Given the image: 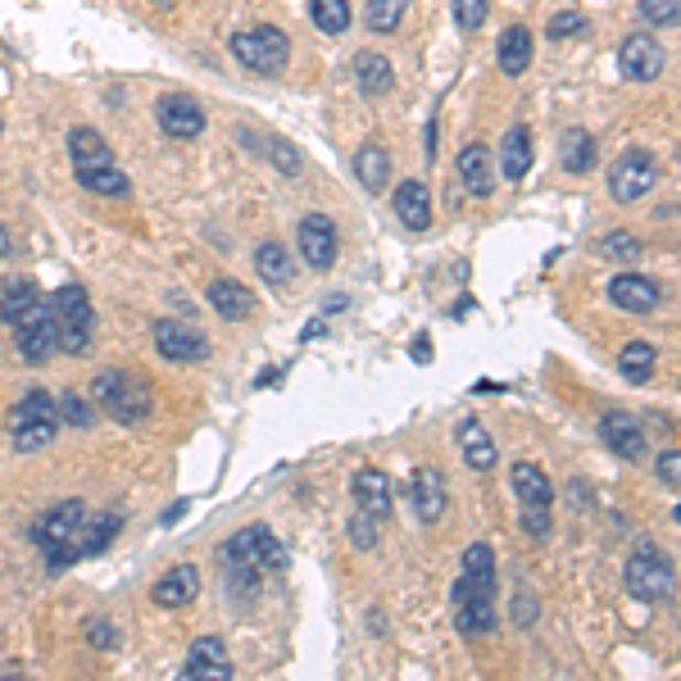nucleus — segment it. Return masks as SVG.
Segmentation results:
<instances>
[{
	"instance_id": "obj_44",
	"label": "nucleus",
	"mask_w": 681,
	"mask_h": 681,
	"mask_svg": "<svg viewBox=\"0 0 681 681\" xmlns=\"http://www.w3.org/2000/svg\"><path fill=\"white\" fill-rule=\"evenodd\" d=\"M586 32V14L582 10H559V14H550V23H545V36L550 42H573V36H582Z\"/></svg>"
},
{
	"instance_id": "obj_8",
	"label": "nucleus",
	"mask_w": 681,
	"mask_h": 681,
	"mask_svg": "<svg viewBox=\"0 0 681 681\" xmlns=\"http://www.w3.org/2000/svg\"><path fill=\"white\" fill-rule=\"evenodd\" d=\"M14 340H19V355L28 368H42L55 350H60V327H55V310L51 300H36L32 310H23L14 323Z\"/></svg>"
},
{
	"instance_id": "obj_47",
	"label": "nucleus",
	"mask_w": 681,
	"mask_h": 681,
	"mask_svg": "<svg viewBox=\"0 0 681 681\" xmlns=\"http://www.w3.org/2000/svg\"><path fill=\"white\" fill-rule=\"evenodd\" d=\"M87 640H91L96 650H114V646H119V631H114L105 618H91L87 623Z\"/></svg>"
},
{
	"instance_id": "obj_34",
	"label": "nucleus",
	"mask_w": 681,
	"mask_h": 681,
	"mask_svg": "<svg viewBox=\"0 0 681 681\" xmlns=\"http://www.w3.org/2000/svg\"><path fill=\"white\" fill-rule=\"evenodd\" d=\"M454 627L464 636H490L496 631V595H477V599L454 604Z\"/></svg>"
},
{
	"instance_id": "obj_5",
	"label": "nucleus",
	"mask_w": 681,
	"mask_h": 681,
	"mask_svg": "<svg viewBox=\"0 0 681 681\" xmlns=\"http://www.w3.org/2000/svg\"><path fill=\"white\" fill-rule=\"evenodd\" d=\"M91 396H96V404L109 413L114 423H128V428L145 423V413H150V387L141 382L137 372H119V368L96 372Z\"/></svg>"
},
{
	"instance_id": "obj_15",
	"label": "nucleus",
	"mask_w": 681,
	"mask_h": 681,
	"mask_svg": "<svg viewBox=\"0 0 681 681\" xmlns=\"http://www.w3.org/2000/svg\"><path fill=\"white\" fill-rule=\"evenodd\" d=\"M155 119H160V128L169 132V137H177V141H192V137H201L205 132V109H201V100H192V96H182V91H173V96H164L160 105H155Z\"/></svg>"
},
{
	"instance_id": "obj_52",
	"label": "nucleus",
	"mask_w": 681,
	"mask_h": 681,
	"mask_svg": "<svg viewBox=\"0 0 681 681\" xmlns=\"http://www.w3.org/2000/svg\"><path fill=\"white\" fill-rule=\"evenodd\" d=\"M0 132H6V123H0Z\"/></svg>"
},
{
	"instance_id": "obj_29",
	"label": "nucleus",
	"mask_w": 681,
	"mask_h": 681,
	"mask_svg": "<svg viewBox=\"0 0 681 681\" xmlns=\"http://www.w3.org/2000/svg\"><path fill=\"white\" fill-rule=\"evenodd\" d=\"M532 160H537V145H532V132H527L522 123L518 128H509L505 132V145H500V173H505V182H522L527 173H532Z\"/></svg>"
},
{
	"instance_id": "obj_26",
	"label": "nucleus",
	"mask_w": 681,
	"mask_h": 681,
	"mask_svg": "<svg viewBox=\"0 0 681 681\" xmlns=\"http://www.w3.org/2000/svg\"><path fill=\"white\" fill-rule=\"evenodd\" d=\"M123 532V514H100V518H83L78 522V532H73V559H91V554H100L114 537Z\"/></svg>"
},
{
	"instance_id": "obj_48",
	"label": "nucleus",
	"mask_w": 681,
	"mask_h": 681,
	"mask_svg": "<svg viewBox=\"0 0 681 681\" xmlns=\"http://www.w3.org/2000/svg\"><path fill=\"white\" fill-rule=\"evenodd\" d=\"M677 460H681L677 450H663V454H659V477L668 482V490H677V486H681V464H677Z\"/></svg>"
},
{
	"instance_id": "obj_45",
	"label": "nucleus",
	"mask_w": 681,
	"mask_h": 681,
	"mask_svg": "<svg viewBox=\"0 0 681 681\" xmlns=\"http://www.w3.org/2000/svg\"><path fill=\"white\" fill-rule=\"evenodd\" d=\"M346 532H350V545H355V550H372V545H377V518L364 514V509H355Z\"/></svg>"
},
{
	"instance_id": "obj_7",
	"label": "nucleus",
	"mask_w": 681,
	"mask_h": 681,
	"mask_svg": "<svg viewBox=\"0 0 681 681\" xmlns=\"http://www.w3.org/2000/svg\"><path fill=\"white\" fill-rule=\"evenodd\" d=\"M51 310H55V327H60V350L64 355H87L91 350V332H96L91 295L78 282H64L51 295Z\"/></svg>"
},
{
	"instance_id": "obj_25",
	"label": "nucleus",
	"mask_w": 681,
	"mask_h": 681,
	"mask_svg": "<svg viewBox=\"0 0 681 681\" xmlns=\"http://www.w3.org/2000/svg\"><path fill=\"white\" fill-rule=\"evenodd\" d=\"M532 60H537L532 32H527L522 23L505 28V32H500V42H496V64H500V73H505V78H522V73L532 68Z\"/></svg>"
},
{
	"instance_id": "obj_9",
	"label": "nucleus",
	"mask_w": 681,
	"mask_h": 681,
	"mask_svg": "<svg viewBox=\"0 0 681 681\" xmlns=\"http://www.w3.org/2000/svg\"><path fill=\"white\" fill-rule=\"evenodd\" d=\"M659 182V160L650 150H623L609 169V196L618 205H636L640 196H650Z\"/></svg>"
},
{
	"instance_id": "obj_12",
	"label": "nucleus",
	"mask_w": 681,
	"mask_h": 681,
	"mask_svg": "<svg viewBox=\"0 0 681 681\" xmlns=\"http://www.w3.org/2000/svg\"><path fill=\"white\" fill-rule=\"evenodd\" d=\"M295 241H300V259L310 263V269L327 273L336 263V250H340V237H336V223L327 214H305L295 227Z\"/></svg>"
},
{
	"instance_id": "obj_49",
	"label": "nucleus",
	"mask_w": 681,
	"mask_h": 681,
	"mask_svg": "<svg viewBox=\"0 0 681 681\" xmlns=\"http://www.w3.org/2000/svg\"><path fill=\"white\" fill-rule=\"evenodd\" d=\"M413 359H419V364H432V340H428V336L413 340Z\"/></svg>"
},
{
	"instance_id": "obj_23",
	"label": "nucleus",
	"mask_w": 681,
	"mask_h": 681,
	"mask_svg": "<svg viewBox=\"0 0 681 681\" xmlns=\"http://www.w3.org/2000/svg\"><path fill=\"white\" fill-rule=\"evenodd\" d=\"M350 496H355V509H364L382 522L391 514V477L382 468H359L350 477Z\"/></svg>"
},
{
	"instance_id": "obj_6",
	"label": "nucleus",
	"mask_w": 681,
	"mask_h": 681,
	"mask_svg": "<svg viewBox=\"0 0 681 681\" xmlns=\"http://www.w3.org/2000/svg\"><path fill=\"white\" fill-rule=\"evenodd\" d=\"M60 432V404L51 391H28L14 409H10V436H14V450L19 454H32V450H46Z\"/></svg>"
},
{
	"instance_id": "obj_4",
	"label": "nucleus",
	"mask_w": 681,
	"mask_h": 681,
	"mask_svg": "<svg viewBox=\"0 0 681 681\" xmlns=\"http://www.w3.org/2000/svg\"><path fill=\"white\" fill-rule=\"evenodd\" d=\"M233 55L241 68L259 73V78H278L291 64V36L273 23H259V28H241L233 32Z\"/></svg>"
},
{
	"instance_id": "obj_18",
	"label": "nucleus",
	"mask_w": 681,
	"mask_h": 681,
	"mask_svg": "<svg viewBox=\"0 0 681 681\" xmlns=\"http://www.w3.org/2000/svg\"><path fill=\"white\" fill-rule=\"evenodd\" d=\"M241 145L246 150H255L259 160H269L282 177H300L305 173V155H300V145H291L287 137H278V132H250V128H241Z\"/></svg>"
},
{
	"instance_id": "obj_20",
	"label": "nucleus",
	"mask_w": 681,
	"mask_h": 681,
	"mask_svg": "<svg viewBox=\"0 0 681 681\" xmlns=\"http://www.w3.org/2000/svg\"><path fill=\"white\" fill-rule=\"evenodd\" d=\"M599 441L609 445L618 460H627V464H636L640 454H646V428H640L631 413H604V419H599Z\"/></svg>"
},
{
	"instance_id": "obj_38",
	"label": "nucleus",
	"mask_w": 681,
	"mask_h": 681,
	"mask_svg": "<svg viewBox=\"0 0 681 681\" xmlns=\"http://www.w3.org/2000/svg\"><path fill=\"white\" fill-rule=\"evenodd\" d=\"M36 300H42V291H36V282L32 278H10L6 287H0V318L6 323H14L23 310H32Z\"/></svg>"
},
{
	"instance_id": "obj_36",
	"label": "nucleus",
	"mask_w": 681,
	"mask_h": 681,
	"mask_svg": "<svg viewBox=\"0 0 681 681\" xmlns=\"http://www.w3.org/2000/svg\"><path fill=\"white\" fill-rule=\"evenodd\" d=\"M255 269H259L263 282L278 287V291H287L291 278H295V263H291V255H287L278 241H263V246L255 250Z\"/></svg>"
},
{
	"instance_id": "obj_30",
	"label": "nucleus",
	"mask_w": 681,
	"mask_h": 681,
	"mask_svg": "<svg viewBox=\"0 0 681 681\" xmlns=\"http://www.w3.org/2000/svg\"><path fill=\"white\" fill-rule=\"evenodd\" d=\"M595 160H599L595 137L586 128H563V137H559V164H563V173L582 177V173L595 169Z\"/></svg>"
},
{
	"instance_id": "obj_14",
	"label": "nucleus",
	"mask_w": 681,
	"mask_h": 681,
	"mask_svg": "<svg viewBox=\"0 0 681 681\" xmlns=\"http://www.w3.org/2000/svg\"><path fill=\"white\" fill-rule=\"evenodd\" d=\"M609 300L631 318H650L659 310V300H663V287L655 278H646V273H627L623 269L618 278H609Z\"/></svg>"
},
{
	"instance_id": "obj_32",
	"label": "nucleus",
	"mask_w": 681,
	"mask_h": 681,
	"mask_svg": "<svg viewBox=\"0 0 681 681\" xmlns=\"http://www.w3.org/2000/svg\"><path fill=\"white\" fill-rule=\"evenodd\" d=\"M355 177L364 192H387V182H391V150L387 145H359L355 150Z\"/></svg>"
},
{
	"instance_id": "obj_16",
	"label": "nucleus",
	"mask_w": 681,
	"mask_h": 681,
	"mask_svg": "<svg viewBox=\"0 0 681 681\" xmlns=\"http://www.w3.org/2000/svg\"><path fill=\"white\" fill-rule=\"evenodd\" d=\"M409 496H413V514H419V522H423V527H436V522L445 518L450 486H445V477H441L432 464H423L419 473H413V482H409Z\"/></svg>"
},
{
	"instance_id": "obj_28",
	"label": "nucleus",
	"mask_w": 681,
	"mask_h": 681,
	"mask_svg": "<svg viewBox=\"0 0 681 681\" xmlns=\"http://www.w3.org/2000/svg\"><path fill=\"white\" fill-rule=\"evenodd\" d=\"M509 486H514V496H518V509H550L554 505V482L537 464H514Z\"/></svg>"
},
{
	"instance_id": "obj_50",
	"label": "nucleus",
	"mask_w": 681,
	"mask_h": 681,
	"mask_svg": "<svg viewBox=\"0 0 681 681\" xmlns=\"http://www.w3.org/2000/svg\"><path fill=\"white\" fill-rule=\"evenodd\" d=\"M10 255H14V241H10L6 227H0V259H10Z\"/></svg>"
},
{
	"instance_id": "obj_31",
	"label": "nucleus",
	"mask_w": 681,
	"mask_h": 681,
	"mask_svg": "<svg viewBox=\"0 0 681 681\" xmlns=\"http://www.w3.org/2000/svg\"><path fill=\"white\" fill-rule=\"evenodd\" d=\"M460 450H464V464L477 468V473H490V468H496V460H500L496 441H490V432L477 419H464L460 423Z\"/></svg>"
},
{
	"instance_id": "obj_21",
	"label": "nucleus",
	"mask_w": 681,
	"mask_h": 681,
	"mask_svg": "<svg viewBox=\"0 0 681 681\" xmlns=\"http://www.w3.org/2000/svg\"><path fill=\"white\" fill-rule=\"evenodd\" d=\"M182 677H192V681H227V677H233L227 646L218 636H201L192 646V655H186V663H182Z\"/></svg>"
},
{
	"instance_id": "obj_11",
	"label": "nucleus",
	"mask_w": 681,
	"mask_h": 681,
	"mask_svg": "<svg viewBox=\"0 0 681 681\" xmlns=\"http://www.w3.org/2000/svg\"><path fill=\"white\" fill-rule=\"evenodd\" d=\"M155 350L169 364H201V359H209V336L196 332L192 323H182V318H160L155 323Z\"/></svg>"
},
{
	"instance_id": "obj_27",
	"label": "nucleus",
	"mask_w": 681,
	"mask_h": 681,
	"mask_svg": "<svg viewBox=\"0 0 681 681\" xmlns=\"http://www.w3.org/2000/svg\"><path fill=\"white\" fill-rule=\"evenodd\" d=\"M355 83L368 100H382L396 91V68L387 55H377V51H359L355 55Z\"/></svg>"
},
{
	"instance_id": "obj_19",
	"label": "nucleus",
	"mask_w": 681,
	"mask_h": 681,
	"mask_svg": "<svg viewBox=\"0 0 681 681\" xmlns=\"http://www.w3.org/2000/svg\"><path fill=\"white\" fill-rule=\"evenodd\" d=\"M196 595H201V568L196 563H177L150 586V599H155L160 609H186V604H196Z\"/></svg>"
},
{
	"instance_id": "obj_37",
	"label": "nucleus",
	"mask_w": 681,
	"mask_h": 681,
	"mask_svg": "<svg viewBox=\"0 0 681 681\" xmlns=\"http://www.w3.org/2000/svg\"><path fill=\"white\" fill-rule=\"evenodd\" d=\"M655 359H659V350L650 346V340H627L623 355H618V368L627 372V382L646 387V382H650V372H655Z\"/></svg>"
},
{
	"instance_id": "obj_22",
	"label": "nucleus",
	"mask_w": 681,
	"mask_h": 681,
	"mask_svg": "<svg viewBox=\"0 0 681 681\" xmlns=\"http://www.w3.org/2000/svg\"><path fill=\"white\" fill-rule=\"evenodd\" d=\"M391 205H396V218L409 227V233H428V227H432V192H428L423 177L400 182Z\"/></svg>"
},
{
	"instance_id": "obj_41",
	"label": "nucleus",
	"mask_w": 681,
	"mask_h": 681,
	"mask_svg": "<svg viewBox=\"0 0 681 681\" xmlns=\"http://www.w3.org/2000/svg\"><path fill=\"white\" fill-rule=\"evenodd\" d=\"M595 255L614 259V263H631V259H640V241L631 233H609L604 241H595Z\"/></svg>"
},
{
	"instance_id": "obj_35",
	"label": "nucleus",
	"mask_w": 681,
	"mask_h": 681,
	"mask_svg": "<svg viewBox=\"0 0 681 681\" xmlns=\"http://www.w3.org/2000/svg\"><path fill=\"white\" fill-rule=\"evenodd\" d=\"M73 177H78V186H87V192H96V196H128L132 192V182L119 169V160L96 164V169H73Z\"/></svg>"
},
{
	"instance_id": "obj_42",
	"label": "nucleus",
	"mask_w": 681,
	"mask_h": 681,
	"mask_svg": "<svg viewBox=\"0 0 681 681\" xmlns=\"http://www.w3.org/2000/svg\"><path fill=\"white\" fill-rule=\"evenodd\" d=\"M55 404H60V423H68V428H91V423H96L91 400H83L78 391H64Z\"/></svg>"
},
{
	"instance_id": "obj_51",
	"label": "nucleus",
	"mask_w": 681,
	"mask_h": 681,
	"mask_svg": "<svg viewBox=\"0 0 681 681\" xmlns=\"http://www.w3.org/2000/svg\"><path fill=\"white\" fill-rule=\"evenodd\" d=\"M186 509H192V505H186V500H182V505H173V509H169V514H164V522H177V518H182V514H186Z\"/></svg>"
},
{
	"instance_id": "obj_40",
	"label": "nucleus",
	"mask_w": 681,
	"mask_h": 681,
	"mask_svg": "<svg viewBox=\"0 0 681 681\" xmlns=\"http://www.w3.org/2000/svg\"><path fill=\"white\" fill-rule=\"evenodd\" d=\"M310 19L318 32L340 36L350 28V0H310Z\"/></svg>"
},
{
	"instance_id": "obj_13",
	"label": "nucleus",
	"mask_w": 681,
	"mask_h": 681,
	"mask_svg": "<svg viewBox=\"0 0 681 681\" xmlns=\"http://www.w3.org/2000/svg\"><path fill=\"white\" fill-rule=\"evenodd\" d=\"M663 68H668V55H663V46L650 32H631L618 46V73L627 83H655Z\"/></svg>"
},
{
	"instance_id": "obj_2",
	"label": "nucleus",
	"mask_w": 681,
	"mask_h": 681,
	"mask_svg": "<svg viewBox=\"0 0 681 681\" xmlns=\"http://www.w3.org/2000/svg\"><path fill=\"white\" fill-rule=\"evenodd\" d=\"M623 582H627V595L640 599V604H672L677 595V568L672 559L655 545V541H640L623 568Z\"/></svg>"
},
{
	"instance_id": "obj_3",
	"label": "nucleus",
	"mask_w": 681,
	"mask_h": 681,
	"mask_svg": "<svg viewBox=\"0 0 681 681\" xmlns=\"http://www.w3.org/2000/svg\"><path fill=\"white\" fill-rule=\"evenodd\" d=\"M87 518V505L83 500H64L55 509H46L42 518L32 522V545L42 550L51 573H64L78 559H73V532H78V522Z\"/></svg>"
},
{
	"instance_id": "obj_1",
	"label": "nucleus",
	"mask_w": 681,
	"mask_h": 681,
	"mask_svg": "<svg viewBox=\"0 0 681 681\" xmlns=\"http://www.w3.org/2000/svg\"><path fill=\"white\" fill-rule=\"evenodd\" d=\"M218 559L227 563V573H233V577L259 582L263 573H282V568H287V545L263 522H255V527H241L233 541H223Z\"/></svg>"
},
{
	"instance_id": "obj_10",
	"label": "nucleus",
	"mask_w": 681,
	"mask_h": 681,
	"mask_svg": "<svg viewBox=\"0 0 681 681\" xmlns=\"http://www.w3.org/2000/svg\"><path fill=\"white\" fill-rule=\"evenodd\" d=\"M477 595H496V550L486 541H473L464 550V563H460V577L450 586V604H464V599H477Z\"/></svg>"
},
{
	"instance_id": "obj_24",
	"label": "nucleus",
	"mask_w": 681,
	"mask_h": 681,
	"mask_svg": "<svg viewBox=\"0 0 681 681\" xmlns=\"http://www.w3.org/2000/svg\"><path fill=\"white\" fill-rule=\"evenodd\" d=\"M205 300L214 305V314L227 318V323H246L255 314V291L241 287V282H233V278H214L209 291H205Z\"/></svg>"
},
{
	"instance_id": "obj_17",
	"label": "nucleus",
	"mask_w": 681,
	"mask_h": 681,
	"mask_svg": "<svg viewBox=\"0 0 681 681\" xmlns=\"http://www.w3.org/2000/svg\"><path fill=\"white\" fill-rule=\"evenodd\" d=\"M454 169H460V182H464V192L486 201L490 192H496V155L482 145V141H468L460 150V160H454Z\"/></svg>"
},
{
	"instance_id": "obj_43",
	"label": "nucleus",
	"mask_w": 681,
	"mask_h": 681,
	"mask_svg": "<svg viewBox=\"0 0 681 681\" xmlns=\"http://www.w3.org/2000/svg\"><path fill=\"white\" fill-rule=\"evenodd\" d=\"M640 23L650 28H677L681 23V0H640Z\"/></svg>"
},
{
	"instance_id": "obj_39",
	"label": "nucleus",
	"mask_w": 681,
	"mask_h": 681,
	"mask_svg": "<svg viewBox=\"0 0 681 681\" xmlns=\"http://www.w3.org/2000/svg\"><path fill=\"white\" fill-rule=\"evenodd\" d=\"M404 14H409V0H368V6H364V28L391 36V32H400Z\"/></svg>"
},
{
	"instance_id": "obj_33",
	"label": "nucleus",
	"mask_w": 681,
	"mask_h": 681,
	"mask_svg": "<svg viewBox=\"0 0 681 681\" xmlns=\"http://www.w3.org/2000/svg\"><path fill=\"white\" fill-rule=\"evenodd\" d=\"M68 155H73V169H96V164H114V150L109 141L96 132V128H68Z\"/></svg>"
},
{
	"instance_id": "obj_46",
	"label": "nucleus",
	"mask_w": 681,
	"mask_h": 681,
	"mask_svg": "<svg viewBox=\"0 0 681 681\" xmlns=\"http://www.w3.org/2000/svg\"><path fill=\"white\" fill-rule=\"evenodd\" d=\"M450 6H454V23L464 32H477L486 23V0H450Z\"/></svg>"
}]
</instances>
